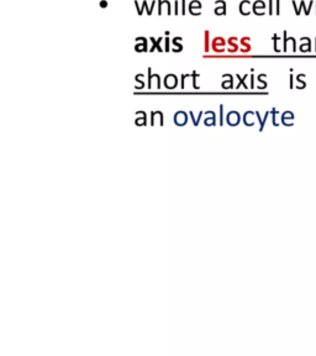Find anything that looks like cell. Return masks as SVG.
<instances>
[{
    "label": "cell",
    "instance_id": "6da1fadb",
    "mask_svg": "<svg viewBox=\"0 0 316 356\" xmlns=\"http://www.w3.org/2000/svg\"><path fill=\"white\" fill-rule=\"evenodd\" d=\"M252 10L256 15H265L266 14V4L262 0H257L253 5H252Z\"/></svg>",
    "mask_w": 316,
    "mask_h": 356
},
{
    "label": "cell",
    "instance_id": "7a4b0ae2",
    "mask_svg": "<svg viewBox=\"0 0 316 356\" xmlns=\"http://www.w3.org/2000/svg\"><path fill=\"white\" fill-rule=\"evenodd\" d=\"M136 41L137 42H141V43H138V45H136L135 46V50L137 52H145L147 51V40L145 37H137L136 38Z\"/></svg>",
    "mask_w": 316,
    "mask_h": 356
},
{
    "label": "cell",
    "instance_id": "3957f363",
    "mask_svg": "<svg viewBox=\"0 0 316 356\" xmlns=\"http://www.w3.org/2000/svg\"><path fill=\"white\" fill-rule=\"evenodd\" d=\"M249 7H251V2H249V0H243L240 4V13L242 14V15H249L252 10L249 9Z\"/></svg>",
    "mask_w": 316,
    "mask_h": 356
},
{
    "label": "cell",
    "instance_id": "277c9868",
    "mask_svg": "<svg viewBox=\"0 0 316 356\" xmlns=\"http://www.w3.org/2000/svg\"><path fill=\"white\" fill-rule=\"evenodd\" d=\"M154 5H156V2H154V0H153V2H152V4H151V7H149V9H148V8H147V2L145 0V2H143V4H142V8H141L140 11H138V15H142L143 9H147V10H146L147 14H148V15H152V13H153Z\"/></svg>",
    "mask_w": 316,
    "mask_h": 356
},
{
    "label": "cell",
    "instance_id": "5b68a950",
    "mask_svg": "<svg viewBox=\"0 0 316 356\" xmlns=\"http://www.w3.org/2000/svg\"><path fill=\"white\" fill-rule=\"evenodd\" d=\"M219 45H221V46H223V45H225V40H224L223 37H216L215 38L214 42H213V50H214L215 52H224L223 50L219 49V47H218Z\"/></svg>",
    "mask_w": 316,
    "mask_h": 356
},
{
    "label": "cell",
    "instance_id": "8992f818",
    "mask_svg": "<svg viewBox=\"0 0 316 356\" xmlns=\"http://www.w3.org/2000/svg\"><path fill=\"white\" fill-rule=\"evenodd\" d=\"M216 15H225L226 14V3L221 0V7H216L215 9Z\"/></svg>",
    "mask_w": 316,
    "mask_h": 356
},
{
    "label": "cell",
    "instance_id": "52a82bcc",
    "mask_svg": "<svg viewBox=\"0 0 316 356\" xmlns=\"http://www.w3.org/2000/svg\"><path fill=\"white\" fill-rule=\"evenodd\" d=\"M311 50V41H310V38H307L306 43H301L300 45V51L301 52H307Z\"/></svg>",
    "mask_w": 316,
    "mask_h": 356
},
{
    "label": "cell",
    "instance_id": "ba28073f",
    "mask_svg": "<svg viewBox=\"0 0 316 356\" xmlns=\"http://www.w3.org/2000/svg\"><path fill=\"white\" fill-rule=\"evenodd\" d=\"M273 40H274V51H276V52H281L282 49H281V47H279V43L282 42V40H281V38H279L277 35L273 36Z\"/></svg>",
    "mask_w": 316,
    "mask_h": 356
},
{
    "label": "cell",
    "instance_id": "9c48e42d",
    "mask_svg": "<svg viewBox=\"0 0 316 356\" xmlns=\"http://www.w3.org/2000/svg\"><path fill=\"white\" fill-rule=\"evenodd\" d=\"M205 52H209V31L205 32Z\"/></svg>",
    "mask_w": 316,
    "mask_h": 356
},
{
    "label": "cell",
    "instance_id": "30bf717a",
    "mask_svg": "<svg viewBox=\"0 0 316 356\" xmlns=\"http://www.w3.org/2000/svg\"><path fill=\"white\" fill-rule=\"evenodd\" d=\"M182 38L181 37H176V38H173V43L176 45V46H178V49H179V51H182L183 50V46L181 43H178V41H181Z\"/></svg>",
    "mask_w": 316,
    "mask_h": 356
},
{
    "label": "cell",
    "instance_id": "8fae6325",
    "mask_svg": "<svg viewBox=\"0 0 316 356\" xmlns=\"http://www.w3.org/2000/svg\"><path fill=\"white\" fill-rule=\"evenodd\" d=\"M165 41H166V46H165V51H166V52H168V51H171V49H170V37H166V38H165Z\"/></svg>",
    "mask_w": 316,
    "mask_h": 356
},
{
    "label": "cell",
    "instance_id": "7c38bea8",
    "mask_svg": "<svg viewBox=\"0 0 316 356\" xmlns=\"http://www.w3.org/2000/svg\"><path fill=\"white\" fill-rule=\"evenodd\" d=\"M276 2H277L276 13H277V15H279V14H281V0H276Z\"/></svg>",
    "mask_w": 316,
    "mask_h": 356
},
{
    "label": "cell",
    "instance_id": "4fadbf2b",
    "mask_svg": "<svg viewBox=\"0 0 316 356\" xmlns=\"http://www.w3.org/2000/svg\"><path fill=\"white\" fill-rule=\"evenodd\" d=\"M268 13H270V15L273 14V0H270V7H268Z\"/></svg>",
    "mask_w": 316,
    "mask_h": 356
},
{
    "label": "cell",
    "instance_id": "5bb4252c",
    "mask_svg": "<svg viewBox=\"0 0 316 356\" xmlns=\"http://www.w3.org/2000/svg\"><path fill=\"white\" fill-rule=\"evenodd\" d=\"M178 13H179L178 11V0H176V2H174V14H176V15H178Z\"/></svg>",
    "mask_w": 316,
    "mask_h": 356
},
{
    "label": "cell",
    "instance_id": "9a60e30c",
    "mask_svg": "<svg viewBox=\"0 0 316 356\" xmlns=\"http://www.w3.org/2000/svg\"><path fill=\"white\" fill-rule=\"evenodd\" d=\"M185 10H187L185 9V0H182V14L183 15L185 14Z\"/></svg>",
    "mask_w": 316,
    "mask_h": 356
},
{
    "label": "cell",
    "instance_id": "2e32d148",
    "mask_svg": "<svg viewBox=\"0 0 316 356\" xmlns=\"http://www.w3.org/2000/svg\"><path fill=\"white\" fill-rule=\"evenodd\" d=\"M101 7H107V2H102L101 3Z\"/></svg>",
    "mask_w": 316,
    "mask_h": 356
},
{
    "label": "cell",
    "instance_id": "e0dca14e",
    "mask_svg": "<svg viewBox=\"0 0 316 356\" xmlns=\"http://www.w3.org/2000/svg\"><path fill=\"white\" fill-rule=\"evenodd\" d=\"M315 49H316V47H315Z\"/></svg>",
    "mask_w": 316,
    "mask_h": 356
}]
</instances>
